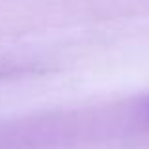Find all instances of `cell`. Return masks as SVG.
Wrapping results in <instances>:
<instances>
[{
    "label": "cell",
    "instance_id": "1",
    "mask_svg": "<svg viewBox=\"0 0 149 149\" xmlns=\"http://www.w3.org/2000/svg\"><path fill=\"white\" fill-rule=\"evenodd\" d=\"M142 115L149 121V98H146V100H143V104H142Z\"/></svg>",
    "mask_w": 149,
    "mask_h": 149
}]
</instances>
